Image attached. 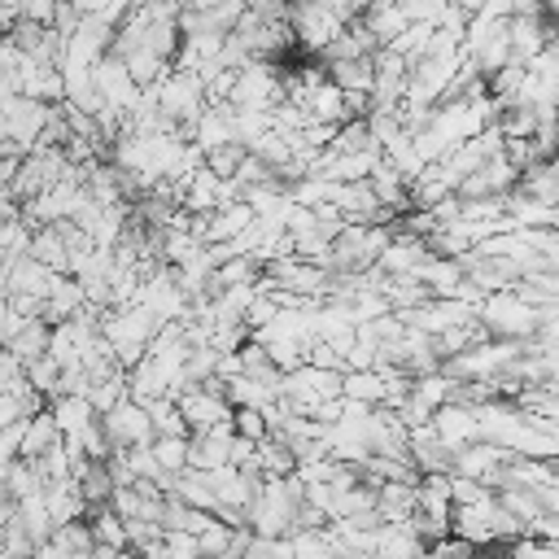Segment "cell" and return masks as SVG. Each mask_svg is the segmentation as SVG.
<instances>
[{"label": "cell", "mask_w": 559, "mask_h": 559, "mask_svg": "<svg viewBox=\"0 0 559 559\" xmlns=\"http://www.w3.org/2000/svg\"><path fill=\"white\" fill-rule=\"evenodd\" d=\"M480 323L489 336H511V341H533L542 332V306H533L520 288H498L480 301Z\"/></svg>", "instance_id": "6da1fadb"}, {"label": "cell", "mask_w": 559, "mask_h": 559, "mask_svg": "<svg viewBox=\"0 0 559 559\" xmlns=\"http://www.w3.org/2000/svg\"><path fill=\"white\" fill-rule=\"evenodd\" d=\"M100 419H105V428H109V441H114V450L153 445V437H157L148 402H140V397H131V393H127V397H122L114 411H105Z\"/></svg>", "instance_id": "7a4b0ae2"}, {"label": "cell", "mask_w": 559, "mask_h": 559, "mask_svg": "<svg viewBox=\"0 0 559 559\" xmlns=\"http://www.w3.org/2000/svg\"><path fill=\"white\" fill-rule=\"evenodd\" d=\"M454 4H463L467 13H480V9H485V0H454Z\"/></svg>", "instance_id": "5bb4252c"}, {"label": "cell", "mask_w": 559, "mask_h": 559, "mask_svg": "<svg viewBox=\"0 0 559 559\" xmlns=\"http://www.w3.org/2000/svg\"><path fill=\"white\" fill-rule=\"evenodd\" d=\"M48 406H52V415H57V424L66 432H83L92 419H100V411H96V402L87 393H52Z\"/></svg>", "instance_id": "8992f818"}, {"label": "cell", "mask_w": 559, "mask_h": 559, "mask_svg": "<svg viewBox=\"0 0 559 559\" xmlns=\"http://www.w3.org/2000/svg\"><path fill=\"white\" fill-rule=\"evenodd\" d=\"M175 402H179V411L188 415L192 432H201V428H214V424H223V419H231V415H236V406L227 402V393H218V389H205V384H192V389H183Z\"/></svg>", "instance_id": "277c9868"}, {"label": "cell", "mask_w": 559, "mask_h": 559, "mask_svg": "<svg viewBox=\"0 0 559 559\" xmlns=\"http://www.w3.org/2000/svg\"><path fill=\"white\" fill-rule=\"evenodd\" d=\"M432 428H437V437H441L450 450H463L467 441H480V419H476V406H467V402H445V406H437Z\"/></svg>", "instance_id": "5b68a950"}, {"label": "cell", "mask_w": 559, "mask_h": 559, "mask_svg": "<svg viewBox=\"0 0 559 559\" xmlns=\"http://www.w3.org/2000/svg\"><path fill=\"white\" fill-rule=\"evenodd\" d=\"M153 454L162 459L166 472H183V467H192V463H188L192 437H153Z\"/></svg>", "instance_id": "4fadbf2b"}, {"label": "cell", "mask_w": 559, "mask_h": 559, "mask_svg": "<svg viewBox=\"0 0 559 559\" xmlns=\"http://www.w3.org/2000/svg\"><path fill=\"white\" fill-rule=\"evenodd\" d=\"M249 157V144H240V140H227V144H214V148H205V166L210 170H218L223 179H231L236 170H240V162Z\"/></svg>", "instance_id": "7c38bea8"}, {"label": "cell", "mask_w": 559, "mask_h": 559, "mask_svg": "<svg viewBox=\"0 0 559 559\" xmlns=\"http://www.w3.org/2000/svg\"><path fill=\"white\" fill-rule=\"evenodd\" d=\"M432 31H437V22H411V26H406V31H402V35H397L389 48H397V52H402V57L415 66V61L428 52V44H432Z\"/></svg>", "instance_id": "8fae6325"}, {"label": "cell", "mask_w": 559, "mask_h": 559, "mask_svg": "<svg viewBox=\"0 0 559 559\" xmlns=\"http://www.w3.org/2000/svg\"><path fill=\"white\" fill-rule=\"evenodd\" d=\"M74 480H79V489L87 493V502L92 507H100V502H109L114 498V472H109V459H79V467H74Z\"/></svg>", "instance_id": "52a82bcc"}, {"label": "cell", "mask_w": 559, "mask_h": 559, "mask_svg": "<svg viewBox=\"0 0 559 559\" xmlns=\"http://www.w3.org/2000/svg\"><path fill=\"white\" fill-rule=\"evenodd\" d=\"M127 66H131V74H135V83H140V87H153V83H162V79L170 74V61H166L162 52H153L148 44H144V48H135V52L127 57Z\"/></svg>", "instance_id": "30bf717a"}, {"label": "cell", "mask_w": 559, "mask_h": 559, "mask_svg": "<svg viewBox=\"0 0 559 559\" xmlns=\"http://www.w3.org/2000/svg\"><path fill=\"white\" fill-rule=\"evenodd\" d=\"M328 79L345 92L349 87L371 92L376 87V57H336V61H328Z\"/></svg>", "instance_id": "9c48e42d"}, {"label": "cell", "mask_w": 559, "mask_h": 559, "mask_svg": "<svg viewBox=\"0 0 559 559\" xmlns=\"http://www.w3.org/2000/svg\"><path fill=\"white\" fill-rule=\"evenodd\" d=\"M288 26L297 31V44H301L306 52H323V48L345 31V22H341L332 9H323L319 0H293Z\"/></svg>", "instance_id": "3957f363"}, {"label": "cell", "mask_w": 559, "mask_h": 559, "mask_svg": "<svg viewBox=\"0 0 559 559\" xmlns=\"http://www.w3.org/2000/svg\"><path fill=\"white\" fill-rule=\"evenodd\" d=\"M362 22L380 35V44H393V39H397L415 17H411V13H406V4H397V0H371V4H367V13H362Z\"/></svg>", "instance_id": "ba28073f"}]
</instances>
